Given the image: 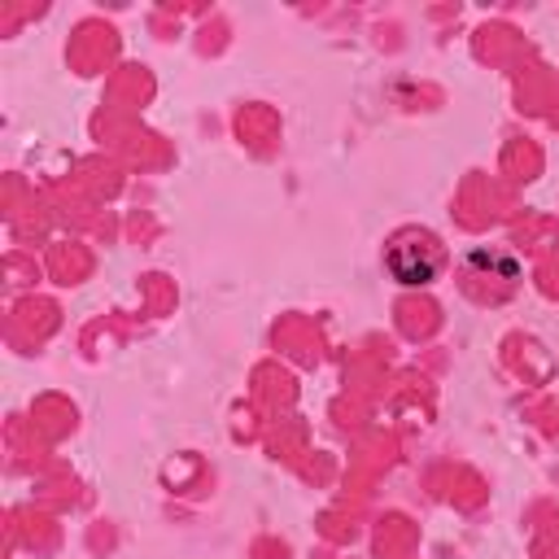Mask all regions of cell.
I'll list each match as a JSON object with an SVG mask.
<instances>
[{
  "mask_svg": "<svg viewBox=\"0 0 559 559\" xmlns=\"http://www.w3.org/2000/svg\"><path fill=\"white\" fill-rule=\"evenodd\" d=\"M389 262V275L402 284V288H428L441 271H445V249L437 245V236L428 231H406L389 245L384 253Z\"/></svg>",
  "mask_w": 559,
  "mask_h": 559,
  "instance_id": "1",
  "label": "cell"
}]
</instances>
